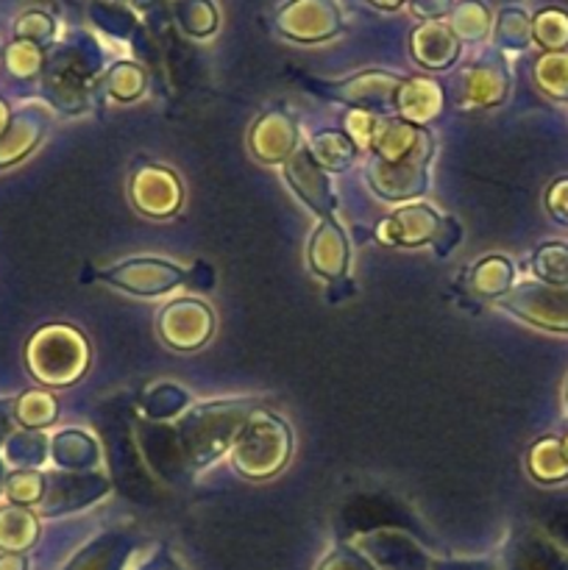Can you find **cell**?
I'll list each match as a JSON object with an SVG mask.
<instances>
[{"label": "cell", "mask_w": 568, "mask_h": 570, "mask_svg": "<svg viewBox=\"0 0 568 570\" xmlns=\"http://www.w3.org/2000/svg\"><path fill=\"white\" fill-rule=\"evenodd\" d=\"M251 412H254L251 401H215V404H200L189 410L176 426L187 468L198 471L221 460L234 445Z\"/></svg>", "instance_id": "1"}, {"label": "cell", "mask_w": 568, "mask_h": 570, "mask_svg": "<svg viewBox=\"0 0 568 570\" xmlns=\"http://www.w3.org/2000/svg\"><path fill=\"white\" fill-rule=\"evenodd\" d=\"M234 468L248 479H271L282 471L293 454V432L271 412H251L234 440Z\"/></svg>", "instance_id": "2"}, {"label": "cell", "mask_w": 568, "mask_h": 570, "mask_svg": "<svg viewBox=\"0 0 568 570\" xmlns=\"http://www.w3.org/2000/svg\"><path fill=\"white\" fill-rule=\"evenodd\" d=\"M28 367L39 382L56 387L78 382L89 367L87 340L70 326L42 328L28 345Z\"/></svg>", "instance_id": "3"}, {"label": "cell", "mask_w": 568, "mask_h": 570, "mask_svg": "<svg viewBox=\"0 0 568 570\" xmlns=\"http://www.w3.org/2000/svg\"><path fill=\"white\" fill-rule=\"evenodd\" d=\"M432 137L423 128L415 148L399 161H368V178L371 187L382 195L384 200H412L427 193L429 187V161H432Z\"/></svg>", "instance_id": "4"}, {"label": "cell", "mask_w": 568, "mask_h": 570, "mask_svg": "<svg viewBox=\"0 0 568 570\" xmlns=\"http://www.w3.org/2000/svg\"><path fill=\"white\" fill-rule=\"evenodd\" d=\"M499 306L529 326L568 334V287L543 282L518 284L510 293L501 295Z\"/></svg>", "instance_id": "5"}, {"label": "cell", "mask_w": 568, "mask_h": 570, "mask_svg": "<svg viewBox=\"0 0 568 570\" xmlns=\"http://www.w3.org/2000/svg\"><path fill=\"white\" fill-rule=\"evenodd\" d=\"M215 328V315L206 304L195 298H178L161 306L159 317H156V332H159L161 343L167 348L178 351V354H193V351L204 348Z\"/></svg>", "instance_id": "6"}, {"label": "cell", "mask_w": 568, "mask_h": 570, "mask_svg": "<svg viewBox=\"0 0 568 570\" xmlns=\"http://www.w3.org/2000/svg\"><path fill=\"white\" fill-rule=\"evenodd\" d=\"M100 278L115 284L117 289H126L131 295L154 298L176 289L187 278V273L167 259H150V256H137V259L117 262L115 267L100 273Z\"/></svg>", "instance_id": "7"}, {"label": "cell", "mask_w": 568, "mask_h": 570, "mask_svg": "<svg viewBox=\"0 0 568 570\" xmlns=\"http://www.w3.org/2000/svg\"><path fill=\"white\" fill-rule=\"evenodd\" d=\"M128 195L137 212L145 217H173L182 209L184 187L178 176L167 167L159 165H143L134 170L131 184H128Z\"/></svg>", "instance_id": "8"}, {"label": "cell", "mask_w": 568, "mask_h": 570, "mask_svg": "<svg viewBox=\"0 0 568 570\" xmlns=\"http://www.w3.org/2000/svg\"><path fill=\"white\" fill-rule=\"evenodd\" d=\"M276 22L278 31L295 42H323L340 31V11L332 0H290Z\"/></svg>", "instance_id": "9"}, {"label": "cell", "mask_w": 568, "mask_h": 570, "mask_svg": "<svg viewBox=\"0 0 568 570\" xmlns=\"http://www.w3.org/2000/svg\"><path fill=\"white\" fill-rule=\"evenodd\" d=\"M507 89H510V76H507L505 61H479V65L462 70V76L457 78L454 104L468 111L490 109V106H499L507 98Z\"/></svg>", "instance_id": "10"}, {"label": "cell", "mask_w": 568, "mask_h": 570, "mask_svg": "<svg viewBox=\"0 0 568 570\" xmlns=\"http://www.w3.org/2000/svg\"><path fill=\"white\" fill-rule=\"evenodd\" d=\"M401 87V78L390 76L382 70H368L345 81L326 83L323 92L334 100H343L351 109H365V111H393L395 92Z\"/></svg>", "instance_id": "11"}, {"label": "cell", "mask_w": 568, "mask_h": 570, "mask_svg": "<svg viewBox=\"0 0 568 570\" xmlns=\"http://www.w3.org/2000/svg\"><path fill=\"white\" fill-rule=\"evenodd\" d=\"M284 178L293 187V193L310 206L312 212H317L321 217L334 215V193L332 181H329V173L312 159L310 148H295L293 156L284 161Z\"/></svg>", "instance_id": "12"}, {"label": "cell", "mask_w": 568, "mask_h": 570, "mask_svg": "<svg viewBox=\"0 0 568 570\" xmlns=\"http://www.w3.org/2000/svg\"><path fill=\"white\" fill-rule=\"evenodd\" d=\"M445 226V217L429 209L423 204L404 206V209L393 212L382 226L376 228V237L384 245H404V248H415V245L438 243L440 232Z\"/></svg>", "instance_id": "13"}, {"label": "cell", "mask_w": 568, "mask_h": 570, "mask_svg": "<svg viewBox=\"0 0 568 570\" xmlns=\"http://www.w3.org/2000/svg\"><path fill=\"white\" fill-rule=\"evenodd\" d=\"M298 145V131L287 111L273 109L254 122L248 134V148L265 165H284Z\"/></svg>", "instance_id": "14"}, {"label": "cell", "mask_w": 568, "mask_h": 570, "mask_svg": "<svg viewBox=\"0 0 568 570\" xmlns=\"http://www.w3.org/2000/svg\"><path fill=\"white\" fill-rule=\"evenodd\" d=\"M310 267L326 282H337L349 271V237L334 217H323L306 248Z\"/></svg>", "instance_id": "15"}, {"label": "cell", "mask_w": 568, "mask_h": 570, "mask_svg": "<svg viewBox=\"0 0 568 570\" xmlns=\"http://www.w3.org/2000/svg\"><path fill=\"white\" fill-rule=\"evenodd\" d=\"M443 87L432 78H407L401 81L399 92H395V106L393 111L401 117V120L412 122V126H427L434 117L443 111Z\"/></svg>", "instance_id": "16"}, {"label": "cell", "mask_w": 568, "mask_h": 570, "mask_svg": "<svg viewBox=\"0 0 568 570\" xmlns=\"http://www.w3.org/2000/svg\"><path fill=\"white\" fill-rule=\"evenodd\" d=\"M410 50L418 65L429 67V70H445L460 56V39L454 37V31L449 26H443L440 20H432L423 22V26H418L412 31Z\"/></svg>", "instance_id": "17"}, {"label": "cell", "mask_w": 568, "mask_h": 570, "mask_svg": "<svg viewBox=\"0 0 568 570\" xmlns=\"http://www.w3.org/2000/svg\"><path fill=\"white\" fill-rule=\"evenodd\" d=\"M423 128L401 120V117H388L376 122V131L371 139V156L379 161H399L410 154L421 139Z\"/></svg>", "instance_id": "18"}, {"label": "cell", "mask_w": 568, "mask_h": 570, "mask_svg": "<svg viewBox=\"0 0 568 570\" xmlns=\"http://www.w3.org/2000/svg\"><path fill=\"white\" fill-rule=\"evenodd\" d=\"M529 476L540 484H560L568 479V456L562 451V440L540 438L527 454Z\"/></svg>", "instance_id": "19"}, {"label": "cell", "mask_w": 568, "mask_h": 570, "mask_svg": "<svg viewBox=\"0 0 568 570\" xmlns=\"http://www.w3.org/2000/svg\"><path fill=\"white\" fill-rule=\"evenodd\" d=\"M512 278H516V267L505 256H484L473 265L471 276H468V287L482 298H496L507 295L512 289Z\"/></svg>", "instance_id": "20"}, {"label": "cell", "mask_w": 568, "mask_h": 570, "mask_svg": "<svg viewBox=\"0 0 568 570\" xmlns=\"http://www.w3.org/2000/svg\"><path fill=\"white\" fill-rule=\"evenodd\" d=\"M356 145L345 131H321L310 139V154L326 173H343L354 165Z\"/></svg>", "instance_id": "21"}, {"label": "cell", "mask_w": 568, "mask_h": 570, "mask_svg": "<svg viewBox=\"0 0 568 570\" xmlns=\"http://www.w3.org/2000/svg\"><path fill=\"white\" fill-rule=\"evenodd\" d=\"M37 518L28 510L20 507H9V510L0 512V549H6L9 554H20L28 546L37 540Z\"/></svg>", "instance_id": "22"}, {"label": "cell", "mask_w": 568, "mask_h": 570, "mask_svg": "<svg viewBox=\"0 0 568 570\" xmlns=\"http://www.w3.org/2000/svg\"><path fill=\"white\" fill-rule=\"evenodd\" d=\"M42 128L45 120H39L37 115H26L6 126V134H0V165H9V161L26 156L42 137Z\"/></svg>", "instance_id": "23"}, {"label": "cell", "mask_w": 568, "mask_h": 570, "mask_svg": "<svg viewBox=\"0 0 568 570\" xmlns=\"http://www.w3.org/2000/svg\"><path fill=\"white\" fill-rule=\"evenodd\" d=\"M532 39L546 53H566L568 48V11L549 6L532 17Z\"/></svg>", "instance_id": "24"}, {"label": "cell", "mask_w": 568, "mask_h": 570, "mask_svg": "<svg viewBox=\"0 0 568 570\" xmlns=\"http://www.w3.org/2000/svg\"><path fill=\"white\" fill-rule=\"evenodd\" d=\"M53 456L59 465L65 468H92L98 465L100 460V451H98V443H95L92 438H87V434L81 432H65L56 438L53 443Z\"/></svg>", "instance_id": "25"}, {"label": "cell", "mask_w": 568, "mask_h": 570, "mask_svg": "<svg viewBox=\"0 0 568 570\" xmlns=\"http://www.w3.org/2000/svg\"><path fill=\"white\" fill-rule=\"evenodd\" d=\"M535 83L555 100H568V53H543L535 61Z\"/></svg>", "instance_id": "26"}, {"label": "cell", "mask_w": 568, "mask_h": 570, "mask_svg": "<svg viewBox=\"0 0 568 570\" xmlns=\"http://www.w3.org/2000/svg\"><path fill=\"white\" fill-rule=\"evenodd\" d=\"M449 28L460 42H479L490 31V11L482 3H477V0H466V3L451 9Z\"/></svg>", "instance_id": "27"}, {"label": "cell", "mask_w": 568, "mask_h": 570, "mask_svg": "<svg viewBox=\"0 0 568 570\" xmlns=\"http://www.w3.org/2000/svg\"><path fill=\"white\" fill-rule=\"evenodd\" d=\"M532 271L543 284L568 287V245L543 243L532 254Z\"/></svg>", "instance_id": "28"}, {"label": "cell", "mask_w": 568, "mask_h": 570, "mask_svg": "<svg viewBox=\"0 0 568 570\" xmlns=\"http://www.w3.org/2000/svg\"><path fill=\"white\" fill-rule=\"evenodd\" d=\"M106 92L120 104L137 100L145 92V70L134 61H117L106 72Z\"/></svg>", "instance_id": "29"}, {"label": "cell", "mask_w": 568, "mask_h": 570, "mask_svg": "<svg viewBox=\"0 0 568 570\" xmlns=\"http://www.w3.org/2000/svg\"><path fill=\"white\" fill-rule=\"evenodd\" d=\"M187 393L176 384H156L143 395V410L150 421H170L187 406Z\"/></svg>", "instance_id": "30"}, {"label": "cell", "mask_w": 568, "mask_h": 570, "mask_svg": "<svg viewBox=\"0 0 568 570\" xmlns=\"http://www.w3.org/2000/svg\"><path fill=\"white\" fill-rule=\"evenodd\" d=\"M529 39H532V20L516 6L501 11L496 20V45L507 50H521L527 48Z\"/></svg>", "instance_id": "31"}, {"label": "cell", "mask_w": 568, "mask_h": 570, "mask_svg": "<svg viewBox=\"0 0 568 570\" xmlns=\"http://www.w3.org/2000/svg\"><path fill=\"white\" fill-rule=\"evenodd\" d=\"M176 17L189 37H209L217 28V11L209 0H182Z\"/></svg>", "instance_id": "32"}, {"label": "cell", "mask_w": 568, "mask_h": 570, "mask_svg": "<svg viewBox=\"0 0 568 570\" xmlns=\"http://www.w3.org/2000/svg\"><path fill=\"white\" fill-rule=\"evenodd\" d=\"M56 415H59V404H56V399L50 393H37L33 390V393L22 395L20 404H17V417L31 429L50 426L56 421Z\"/></svg>", "instance_id": "33"}, {"label": "cell", "mask_w": 568, "mask_h": 570, "mask_svg": "<svg viewBox=\"0 0 568 570\" xmlns=\"http://www.w3.org/2000/svg\"><path fill=\"white\" fill-rule=\"evenodd\" d=\"M6 65L14 72L17 78H31L37 76L39 67H42V53H39V45L26 42V39H17L9 50H6Z\"/></svg>", "instance_id": "34"}, {"label": "cell", "mask_w": 568, "mask_h": 570, "mask_svg": "<svg viewBox=\"0 0 568 570\" xmlns=\"http://www.w3.org/2000/svg\"><path fill=\"white\" fill-rule=\"evenodd\" d=\"M376 115L373 111H365V109H351L349 115H345L343 126H345V134L351 137V142L356 145V148H371V139H373V131H376Z\"/></svg>", "instance_id": "35"}, {"label": "cell", "mask_w": 568, "mask_h": 570, "mask_svg": "<svg viewBox=\"0 0 568 570\" xmlns=\"http://www.w3.org/2000/svg\"><path fill=\"white\" fill-rule=\"evenodd\" d=\"M17 37L26 39V42L42 45L53 37V20L42 11H28L17 20Z\"/></svg>", "instance_id": "36"}, {"label": "cell", "mask_w": 568, "mask_h": 570, "mask_svg": "<svg viewBox=\"0 0 568 570\" xmlns=\"http://www.w3.org/2000/svg\"><path fill=\"white\" fill-rule=\"evenodd\" d=\"M42 484L45 482L39 473H33V471L17 473V476H11V482H9L11 501H17V504H37V501L45 495Z\"/></svg>", "instance_id": "37"}, {"label": "cell", "mask_w": 568, "mask_h": 570, "mask_svg": "<svg viewBox=\"0 0 568 570\" xmlns=\"http://www.w3.org/2000/svg\"><path fill=\"white\" fill-rule=\"evenodd\" d=\"M546 212L555 217L557 223L568 226V176L551 181V187L546 189Z\"/></svg>", "instance_id": "38"}, {"label": "cell", "mask_w": 568, "mask_h": 570, "mask_svg": "<svg viewBox=\"0 0 568 570\" xmlns=\"http://www.w3.org/2000/svg\"><path fill=\"white\" fill-rule=\"evenodd\" d=\"M321 570H373L371 562L365 557H360L351 549H337L326 562H323Z\"/></svg>", "instance_id": "39"}, {"label": "cell", "mask_w": 568, "mask_h": 570, "mask_svg": "<svg viewBox=\"0 0 568 570\" xmlns=\"http://www.w3.org/2000/svg\"><path fill=\"white\" fill-rule=\"evenodd\" d=\"M451 9H454V0H412V11L427 22L451 14Z\"/></svg>", "instance_id": "40"}, {"label": "cell", "mask_w": 568, "mask_h": 570, "mask_svg": "<svg viewBox=\"0 0 568 570\" xmlns=\"http://www.w3.org/2000/svg\"><path fill=\"white\" fill-rule=\"evenodd\" d=\"M193 282H195V287H200V289H209L212 287V271L204 265V262H200V265H195Z\"/></svg>", "instance_id": "41"}, {"label": "cell", "mask_w": 568, "mask_h": 570, "mask_svg": "<svg viewBox=\"0 0 568 570\" xmlns=\"http://www.w3.org/2000/svg\"><path fill=\"white\" fill-rule=\"evenodd\" d=\"M0 570H26V560L20 554L0 557Z\"/></svg>", "instance_id": "42"}, {"label": "cell", "mask_w": 568, "mask_h": 570, "mask_svg": "<svg viewBox=\"0 0 568 570\" xmlns=\"http://www.w3.org/2000/svg\"><path fill=\"white\" fill-rule=\"evenodd\" d=\"M373 6H379V9H399L401 3H404V0H371Z\"/></svg>", "instance_id": "43"}, {"label": "cell", "mask_w": 568, "mask_h": 570, "mask_svg": "<svg viewBox=\"0 0 568 570\" xmlns=\"http://www.w3.org/2000/svg\"><path fill=\"white\" fill-rule=\"evenodd\" d=\"M6 126H9V111H6V106L0 104V134L6 131Z\"/></svg>", "instance_id": "44"}, {"label": "cell", "mask_w": 568, "mask_h": 570, "mask_svg": "<svg viewBox=\"0 0 568 570\" xmlns=\"http://www.w3.org/2000/svg\"><path fill=\"white\" fill-rule=\"evenodd\" d=\"M562 451H566V456H568V434H566V440H562Z\"/></svg>", "instance_id": "45"}, {"label": "cell", "mask_w": 568, "mask_h": 570, "mask_svg": "<svg viewBox=\"0 0 568 570\" xmlns=\"http://www.w3.org/2000/svg\"><path fill=\"white\" fill-rule=\"evenodd\" d=\"M566 404H568V384H566Z\"/></svg>", "instance_id": "46"}]
</instances>
